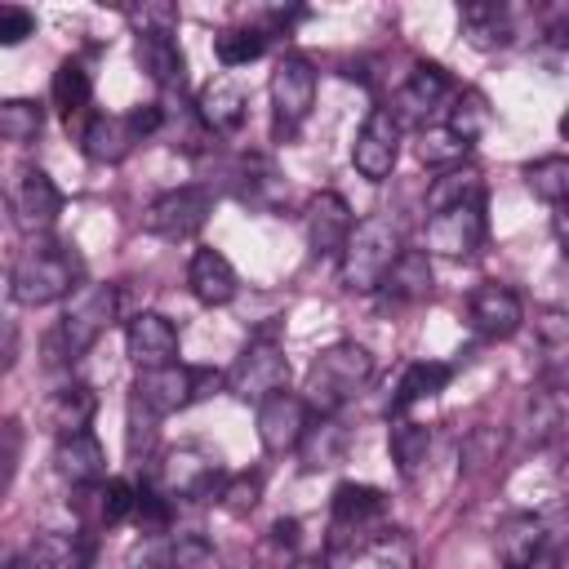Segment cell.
I'll use <instances>...</instances> for the list:
<instances>
[{
    "label": "cell",
    "instance_id": "6da1fadb",
    "mask_svg": "<svg viewBox=\"0 0 569 569\" xmlns=\"http://www.w3.org/2000/svg\"><path fill=\"white\" fill-rule=\"evenodd\" d=\"M84 284V262L76 253V244L53 240V236H36L9 271V298L18 307H49L58 298H71Z\"/></svg>",
    "mask_w": 569,
    "mask_h": 569
},
{
    "label": "cell",
    "instance_id": "7a4b0ae2",
    "mask_svg": "<svg viewBox=\"0 0 569 569\" xmlns=\"http://www.w3.org/2000/svg\"><path fill=\"white\" fill-rule=\"evenodd\" d=\"M405 240H400V222L391 213H369L360 227H351L347 244H342V284L351 293H373L382 284V276L391 271V262L400 258Z\"/></svg>",
    "mask_w": 569,
    "mask_h": 569
},
{
    "label": "cell",
    "instance_id": "3957f363",
    "mask_svg": "<svg viewBox=\"0 0 569 569\" xmlns=\"http://www.w3.org/2000/svg\"><path fill=\"white\" fill-rule=\"evenodd\" d=\"M373 378V356L360 347V342H333V347H325L316 360H311V369H307V409L311 413H320V418H329V413H338L365 382Z\"/></svg>",
    "mask_w": 569,
    "mask_h": 569
},
{
    "label": "cell",
    "instance_id": "277c9868",
    "mask_svg": "<svg viewBox=\"0 0 569 569\" xmlns=\"http://www.w3.org/2000/svg\"><path fill=\"white\" fill-rule=\"evenodd\" d=\"M116 307H120L116 284H102V280L80 284V289L67 298L58 329L49 333V351H53V360H80V356L111 329Z\"/></svg>",
    "mask_w": 569,
    "mask_h": 569
},
{
    "label": "cell",
    "instance_id": "5b68a950",
    "mask_svg": "<svg viewBox=\"0 0 569 569\" xmlns=\"http://www.w3.org/2000/svg\"><path fill=\"white\" fill-rule=\"evenodd\" d=\"M387 529V493L373 485H338L333 489V516H329V547L333 551H365L373 533Z\"/></svg>",
    "mask_w": 569,
    "mask_h": 569
},
{
    "label": "cell",
    "instance_id": "8992f818",
    "mask_svg": "<svg viewBox=\"0 0 569 569\" xmlns=\"http://www.w3.org/2000/svg\"><path fill=\"white\" fill-rule=\"evenodd\" d=\"M284 382H289V356H284V347L271 338V329L258 333V338L231 360V369L222 373V387H227L236 400H244V405H262L267 396L284 391Z\"/></svg>",
    "mask_w": 569,
    "mask_h": 569
},
{
    "label": "cell",
    "instance_id": "52a82bcc",
    "mask_svg": "<svg viewBox=\"0 0 569 569\" xmlns=\"http://www.w3.org/2000/svg\"><path fill=\"white\" fill-rule=\"evenodd\" d=\"M160 129H164V111H160V102H147V107L124 111V116H93L80 133V147L98 164H120L142 138H151Z\"/></svg>",
    "mask_w": 569,
    "mask_h": 569
},
{
    "label": "cell",
    "instance_id": "ba28073f",
    "mask_svg": "<svg viewBox=\"0 0 569 569\" xmlns=\"http://www.w3.org/2000/svg\"><path fill=\"white\" fill-rule=\"evenodd\" d=\"M267 89H271V124H276V138L298 133L302 120L316 107V67L302 53H284L271 67V84Z\"/></svg>",
    "mask_w": 569,
    "mask_h": 569
},
{
    "label": "cell",
    "instance_id": "9c48e42d",
    "mask_svg": "<svg viewBox=\"0 0 569 569\" xmlns=\"http://www.w3.org/2000/svg\"><path fill=\"white\" fill-rule=\"evenodd\" d=\"M209 213H213V191L191 182V187H173L156 196L142 213V227L160 240H187L209 222Z\"/></svg>",
    "mask_w": 569,
    "mask_h": 569
},
{
    "label": "cell",
    "instance_id": "30bf717a",
    "mask_svg": "<svg viewBox=\"0 0 569 569\" xmlns=\"http://www.w3.org/2000/svg\"><path fill=\"white\" fill-rule=\"evenodd\" d=\"M485 231H489L485 196H476V200H462L453 209L431 213V222H427V249L440 253V258H467V253L480 249Z\"/></svg>",
    "mask_w": 569,
    "mask_h": 569
},
{
    "label": "cell",
    "instance_id": "8fae6325",
    "mask_svg": "<svg viewBox=\"0 0 569 569\" xmlns=\"http://www.w3.org/2000/svg\"><path fill=\"white\" fill-rule=\"evenodd\" d=\"M396 160H400V124H396V116L387 107H373L365 116L356 142H351V164H356L360 178L382 182V178H391Z\"/></svg>",
    "mask_w": 569,
    "mask_h": 569
},
{
    "label": "cell",
    "instance_id": "7c38bea8",
    "mask_svg": "<svg viewBox=\"0 0 569 569\" xmlns=\"http://www.w3.org/2000/svg\"><path fill=\"white\" fill-rule=\"evenodd\" d=\"M133 400L151 418H169L196 400V365H160V369H138L133 378Z\"/></svg>",
    "mask_w": 569,
    "mask_h": 569
},
{
    "label": "cell",
    "instance_id": "4fadbf2b",
    "mask_svg": "<svg viewBox=\"0 0 569 569\" xmlns=\"http://www.w3.org/2000/svg\"><path fill=\"white\" fill-rule=\"evenodd\" d=\"M218 480H222V471H218L213 453H204L200 445H178V449L164 453L156 489L164 498H204V493L218 489Z\"/></svg>",
    "mask_w": 569,
    "mask_h": 569
},
{
    "label": "cell",
    "instance_id": "5bb4252c",
    "mask_svg": "<svg viewBox=\"0 0 569 569\" xmlns=\"http://www.w3.org/2000/svg\"><path fill=\"white\" fill-rule=\"evenodd\" d=\"M449 98H453V80H449V71L436 67V62H418V67L409 71V80L400 84L396 107H387V111L396 116L400 129H405V124H427L431 111L445 107Z\"/></svg>",
    "mask_w": 569,
    "mask_h": 569
},
{
    "label": "cell",
    "instance_id": "9a60e30c",
    "mask_svg": "<svg viewBox=\"0 0 569 569\" xmlns=\"http://www.w3.org/2000/svg\"><path fill=\"white\" fill-rule=\"evenodd\" d=\"M307 427H311V409H307V400L293 396V391H276V396H267V400L258 405V440H262L267 453H289V449H298L302 436H307Z\"/></svg>",
    "mask_w": 569,
    "mask_h": 569
},
{
    "label": "cell",
    "instance_id": "2e32d148",
    "mask_svg": "<svg viewBox=\"0 0 569 569\" xmlns=\"http://www.w3.org/2000/svg\"><path fill=\"white\" fill-rule=\"evenodd\" d=\"M467 316H471V329L489 342H502L511 338L520 325H525V302L511 284H498V280H485L471 302H467Z\"/></svg>",
    "mask_w": 569,
    "mask_h": 569
},
{
    "label": "cell",
    "instance_id": "e0dca14e",
    "mask_svg": "<svg viewBox=\"0 0 569 569\" xmlns=\"http://www.w3.org/2000/svg\"><path fill=\"white\" fill-rule=\"evenodd\" d=\"M124 356L138 365V369H160V365H173L178 360V329L169 316L160 311H138L124 329Z\"/></svg>",
    "mask_w": 569,
    "mask_h": 569
},
{
    "label": "cell",
    "instance_id": "ac0fdd59",
    "mask_svg": "<svg viewBox=\"0 0 569 569\" xmlns=\"http://www.w3.org/2000/svg\"><path fill=\"white\" fill-rule=\"evenodd\" d=\"M58 213H62L58 182L44 169H27L18 178V187H13V218H18V227L31 231V236H44L58 222Z\"/></svg>",
    "mask_w": 569,
    "mask_h": 569
},
{
    "label": "cell",
    "instance_id": "d6986e66",
    "mask_svg": "<svg viewBox=\"0 0 569 569\" xmlns=\"http://www.w3.org/2000/svg\"><path fill=\"white\" fill-rule=\"evenodd\" d=\"M302 227H307L311 253H342L356 218H351V204L338 191H320V196H311V204L302 213Z\"/></svg>",
    "mask_w": 569,
    "mask_h": 569
},
{
    "label": "cell",
    "instance_id": "ffe728a7",
    "mask_svg": "<svg viewBox=\"0 0 569 569\" xmlns=\"http://www.w3.org/2000/svg\"><path fill=\"white\" fill-rule=\"evenodd\" d=\"M53 467H58V476L71 489H84V485L107 480V453H102V445H98L93 431H67V436H58Z\"/></svg>",
    "mask_w": 569,
    "mask_h": 569
},
{
    "label": "cell",
    "instance_id": "44dd1931",
    "mask_svg": "<svg viewBox=\"0 0 569 569\" xmlns=\"http://www.w3.org/2000/svg\"><path fill=\"white\" fill-rule=\"evenodd\" d=\"M187 289H191V298L204 302V307H227V302L236 298L240 280H236V267L227 262V253H218V249H196L191 262H187Z\"/></svg>",
    "mask_w": 569,
    "mask_h": 569
},
{
    "label": "cell",
    "instance_id": "7402d4cb",
    "mask_svg": "<svg viewBox=\"0 0 569 569\" xmlns=\"http://www.w3.org/2000/svg\"><path fill=\"white\" fill-rule=\"evenodd\" d=\"M133 53H138V67L147 71L151 84H160L164 93L182 89V80H187V62H182V49H178L173 31H138Z\"/></svg>",
    "mask_w": 569,
    "mask_h": 569
},
{
    "label": "cell",
    "instance_id": "603a6c76",
    "mask_svg": "<svg viewBox=\"0 0 569 569\" xmlns=\"http://www.w3.org/2000/svg\"><path fill=\"white\" fill-rule=\"evenodd\" d=\"M493 547H498L502 569H529V560L547 547V525H542V516H533V511H511V516L498 525Z\"/></svg>",
    "mask_w": 569,
    "mask_h": 569
},
{
    "label": "cell",
    "instance_id": "cb8c5ba5",
    "mask_svg": "<svg viewBox=\"0 0 569 569\" xmlns=\"http://www.w3.org/2000/svg\"><path fill=\"white\" fill-rule=\"evenodd\" d=\"M196 120H200L209 133H236V129L244 124V93H240L227 76L209 80V84L200 89V98H196Z\"/></svg>",
    "mask_w": 569,
    "mask_h": 569
},
{
    "label": "cell",
    "instance_id": "d4e9b609",
    "mask_svg": "<svg viewBox=\"0 0 569 569\" xmlns=\"http://www.w3.org/2000/svg\"><path fill=\"white\" fill-rule=\"evenodd\" d=\"M431 258L422 253V249H400V258L391 262V271L382 276V293L391 298V302H422L427 293H431Z\"/></svg>",
    "mask_w": 569,
    "mask_h": 569
},
{
    "label": "cell",
    "instance_id": "484cf974",
    "mask_svg": "<svg viewBox=\"0 0 569 569\" xmlns=\"http://www.w3.org/2000/svg\"><path fill=\"white\" fill-rule=\"evenodd\" d=\"M449 378H453V365H445V360H413V365H405V373L396 382V396H391V413H405V409L440 396L449 387Z\"/></svg>",
    "mask_w": 569,
    "mask_h": 569
},
{
    "label": "cell",
    "instance_id": "4316f807",
    "mask_svg": "<svg viewBox=\"0 0 569 569\" xmlns=\"http://www.w3.org/2000/svg\"><path fill=\"white\" fill-rule=\"evenodd\" d=\"M93 413H98V396H93L89 382H67V387H58V391L49 396V405H44V418H49V427H53L58 436H67V431H89Z\"/></svg>",
    "mask_w": 569,
    "mask_h": 569
},
{
    "label": "cell",
    "instance_id": "83f0119b",
    "mask_svg": "<svg viewBox=\"0 0 569 569\" xmlns=\"http://www.w3.org/2000/svg\"><path fill=\"white\" fill-rule=\"evenodd\" d=\"M458 22H462V31H467V40L471 44H480V49H493V44H507L511 40V9L507 4H498V0H467L462 9H458Z\"/></svg>",
    "mask_w": 569,
    "mask_h": 569
},
{
    "label": "cell",
    "instance_id": "f1b7e54d",
    "mask_svg": "<svg viewBox=\"0 0 569 569\" xmlns=\"http://www.w3.org/2000/svg\"><path fill=\"white\" fill-rule=\"evenodd\" d=\"M76 507H80L93 525H120V520L133 516V485H124V480H98V485H84Z\"/></svg>",
    "mask_w": 569,
    "mask_h": 569
},
{
    "label": "cell",
    "instance_id": "f546056e",
    "mask_svg": "<svg viewBox=\"0 0 569 569\" xmlns=\"http://www.w3.org/2000/svg\"><path fill=\"white\" fill-rule=\"evenodd\" d=\"M93 542L84 533H40L31 547V569H89Z\"/></svg>",
    "mask_w": 569,
    "mask_h": 569
},
{
    "label": "cell",
    "instance_id": "4dcf8cb0",
    "mask_svg": "<svg viewBox=\"0 0 569 569\" xmlns=\"http://www.w3.org/2000/svg\"><path fill=\"white\" fill-rule=\"evenodd\" d=\"M489 120H493V111H489V102H485V93H480V89H458V93L449 98L445 129H449L458 142L476 147V142H480V133L489 129Z\"/></svg>",
    "mask_w": 569,
    "mask_h": 569
},
{
    "label": "cell",
    "instance_id": "1f68e13d",
    "mask_svg": "<svg viewBox=\"0 0 569 569\" xmlns=\"http://www.w3.org/2000/svg\"><path fill=\"white\" fill-rule=\"evenodd\" d=\"M44 129V107L36 98H4L0 102V147H27Z\"/></svg>",
    "mask_w": 569,
    "mask_h": 569
},
{
    "label": "cell",
    "instance_id": "d6a6232c",
    "mask_svg": "<svg viewBox=\"0 0 569 569\" xmlns=\"http://www.w3.org/2000/svg\"><path fill=\"white\" fill-rule=\"evenodd\" d=\"M476 196H485L480 173H476L471 164H453V169H445L440 178H431V187H427V209L440 213V209H453V204L476 200Z\"/></svg>",
    "mask_w": 569,
    "mask_h": 569
},
{
    "label": "cell",
    "instance_id": "836d02e7",
    "mask_svg": "<svg viewBox=\"0 0 569 569\" xmlns=\"http://www.w3.org/2000/svg\"><path fill=\"white\" fill-rule=\"evenodd\" d=\"M49 98H53V107L71 120V116H80L84 107H89V98H93V80H89V71L80 67V62H58V71H53V80H49Z\"/></svg>",
    "mask_w": 569,
    "mask_h": 569
},
{
    "label": "cell",
    "instance_id": "e575fe53",
    "mask_svg": "<svg viewBox=\"0 0 569 569\" xmlns=\"http://www.w3.org/2000/svg\"><path fill=\"white\" fill-rule=\"evenodd\" d=\"M391 458H396V467H400V476H413L422 462H427V449H431V427H422V422H413V418H400V422H391Z\"/></svg>",
    "mask_w": 569,
    "mask_h": 569
},
{
    "label": "cell",
    "instance_id": "d590c367",
    "mask_svg": "<svg viewBox=\"0 0 569 569\" xmlns=\"http://www.w3.org/2000/svg\"><path fill=\"white\" fill-rule=\"evenodd\" d=\"M267 53V31L262 27H227L213 36V58L222 67H244Z\"/></svg>",
    "mask_w": 569,
    "mask_h": 569
},
{
    "label": "cell",
    "instance_id": "8d00e7d4",
    "mask_svg": "<svg viewBox=\"0 0 569 569\" xmlns=\"http://www.w3.org/2000/svg\"><path fill=\"white\" fill-rule=\"evenodd\" d=\"M360 556H365L369 569H413V560H418L413 556V538L405 529H391V525L382 533H373Z\"/></svg>",
    "mask_w": 569,
    "mask_h": 569
},
{
    "label": "cell",
    "instance_id": "74e56055",
    "mask_svg": "<svg viewBox=\"0 0 569 569\" xmlns=\"http://www.w3.org/2000/svg\"><path fill=\"white\" fill-rule=\"evenodd\" d=\"M525 182H529V191H533L538 200H547V204L556 209V204H565V196H569V160H565V156H542V160L525 164Z\"/></svg>",
    "mask_w": 569,
    "mask_h": 569
},
{
    "label": "cell",
    "instance_id": "f35d334b",
    "mask_svg": "<svg viewBox=\"0 0 569 569\" xmlns=\"http://www.w3.org/2000/svg\"><path fill=\"white\" fill-rule=\"evenodd\" d=\"M467 142H458L445 124H427L422 129V138H418V160L422 164H440V169H453V164H462L467 160Z\"/></svg>",
    "mask_w": 569,
    "mask_h": 569
},
{
    "label": "cell",
    "instance_id": "ab89813d",
    "mask_svg": "<svg viewBox=\"0 0 569 569\" xmlns=\"http://www.w3.org/2000/svg\"><path fill=\"white\" fill-rule=\"evenodd\" d=\"M529 413H533V445H547L560 436L565 427V405H560V391L556 387H538L529 396Z\"/></svg>",
    "mask_w": 569,
    "mask_h": 569
},
{
    "label": "cell",
    "instance_id": "60d3db41",
    "mask_svg": "<svg viewBox=\"0 0 569 569\" xmlns=\"http://www.w3.org/2000/svg\"><path fill=\"white\" fill-rule=\"evenodd\" d=\"M258 493H262L258 471H240V476L218 480V502H222V511H231V516H249V511L258 507Z\"/></svg>",
    "mask_w": 569,
    "mask_h": 569
},
{
    "label": "cell",
    "instance_id": "b9f144b4",
    "mask_svg": "<svg viewBox=\"0 0 569 569\" xmlns=\"http://www.w3.org/2000/svg\"><path fill=\"white\" fill-rule=\"evenodd\" d=\"M293 547H298V520H276L271 533L262 538V551H258V565L262 569H289L293 560Z\"/></svg>",
    "mask_w": 569,
    "mask_h": 569
},
{
    "label": "cell",
    "instance_id": "7bdbcfd3",
    "mask_svg": "<svg viewBox=\"0 0 569 569\" xmlns=\"http://www.w3.org/2000/svg\"><path fill=\"white\" fill-rule=\"evenodd\" d=\"M302 458H307V471H316V467H329V462H338V449H342V436H338V427L333 422H311L307 427V436H302Z\"/></svg>",
    "mask_w": 569,
    "mask_h": 569
},
{
    "label": "cell",
    "instance_id": "ee69618b",
    "mask_svg": "<svg viewBox=\"0 0 569 569\" xmlns=\"http://www.w3.org/2000/svg\"><path fill=\"white\" fill-rule=\"evenodd\" d=\"M22 462V422L18 418H0V498L9 493L13 476Z\"/></svg>",
    "mask_w": 569,
    "mask_h": 569
},
{
    "label": "cell",
    "instance_id": "f6af8a7d",
    "mask_svg": "<svg viewBox=\"0 0 569 569\" xmlns=\"http://www.w3.org/2000/svg\"><path fill=\"white\" fill-rule=\"evenodd\" d=\"M169 560H173V538L164 533H142L129 547V569H169Z\"/></svg>",
    "mask_w": 569,
    "mask_h": 569
},
{
    "label": "cell",
    "instance_id": "bcb514c9",
    "mask_svg": "<svg viewBox=\"0 0 569 569\" xmlns=\"http://www.w3.org/2000/svg\"><path fill=\"white\" fill-rule=\"evenodd\" d=\"M169 569H213V547L200 533H178Z\"/></svg>",
    "mask_w": 569,
    "mask_h": 569
},
{
    "label": "cell",
    "instance_id": "7dc6e473",
    "mask_svg": "<svg viewBox=\"0 0 569 569\" xmlns=\"http://www.w3.org/2000/svg\"><path fill=\"white\" fill-rule=\"evenodd\" d=\"M27 36H36V13L27 4H0V44L13 49Z\"/></svg>",
    "mask_w": 569,
    "mask_h": 569
},
{
    "label": "cell",
    "instance_id": "c3c4849f",
    "mask_svg": "<svg viewBox=\"0 0 569 569\" xmlns=\"http://www.w3.org/2000/svg\"><path fill=\"white\" fill-rule=\"evenodd\" d=\"M151 445H156V418L133 400L129 405V453H138V449L147 453Z\"/></svg>",
    "mask_w": 569,
    "mask_h": 569
},
{
    "label": "cell",
    "instance_id": "681fc988",
    "mask_svg": "<svg viewBox=\"0 0 569 569\" xmlns=\"http://www.w3.org/2000/svg\"><path fill=\"white\" fill-rule=\"evenodd\" d=\"M13 360H18V320L9 311L0 320V369H13Z\"/></svg>",
    "mask_w": 569,
    "mask_h": 569
},
{
    "label": "cell",
    "instance_id": "f907efd6",
    "mask_svg": "<svg viewBox=\"0 0 569 569\" xmlns=\"http://www.w3.org/2000/svg\"><path fill=\"white\" fill-rule=\"evenodd\" d=\"M529 569H560V551H556V547H542V551L529 560Z\"/></svg>",
    "mask_w": 569,
    "mask_h": 569
},
{
    "label": "cell",
    "instance_id": "816d5d0a",
    "mask_svg": "<svg viewBox=\"0 0 569 569\" xmlns=\"http://www.w3.org/2000/svg\"><path fill=\"white\" fill-rule=\"evenodd\" d=\"M0 569H22V556L9 542H0Z\"/></svg>",
    "mask_w": 569,
    "mask_h": 569
},
{
    "label": "cell",
    "instance_id": "f5cc1de1",
    "mask_svg": "<svg viewBox=\"0 0 569 569\" xmlns=\"http://www.w3.org/2000/svg\"><path fill=\"white\" fill-rule=\"evenodd\" d=\"M289 569H325V565H320V560H293Z\"/></svg>",
    "mask_w": 569,
    "mask_h": 569
}]
</instances>
